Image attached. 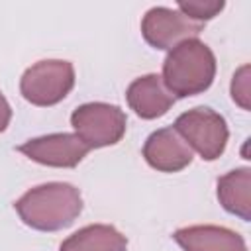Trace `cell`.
Segmentation results:
<instances>
[{
    "label": "cell",
    "instance_id": "1",
    "mask_svg": "<svg viewBox=\"0 0 251 251\" xmlns=\"http://www.w3.org/2000/svg\"><path fill=\"white\" fill-rule=\"evenodd\" d=\"M20 220L37 231L69 227L82 212L80 190L69 182H45L29 188L14 204Z\"/></svg>",
    "mask_w": 251,
    "mask_h": 251
},
{
    "label": "cell",
    "instance_id": "13",
    "mask_svg": "<svg viewBox=\"0 0 251 251\" xmlns=\"http://www.w3.org/2000/svg\"><path fill=\"white\" fill-rule=\"evenodd\" d=\"M224 6H226L224 0H178L176 2V10L198 24H204L216 18L224 10Z\"/></svg>",
    "mask_w": 251,
    "mask_h": 251
},
{
    "label": "cell",
    "instance_id": "7",
    "mask_svg": "<svg viewBox=\"0 0 251 251\" xmlns=\"http://www.w3.org/2000/svg\"><path fill=\"white\" fill-rule=\"evenodd\" d=\"M27 159L55 169H73L76 167L86 153L90 151L75 133H49L41 137L27 139L18 147Z\"/></svg>",
    "mask_w": 251,
    "mask_h": 251
},
{
    "label": "cell",
    "instance_id": "12",
    "mask_svg": "<svg viewBox=\"0 0 251 251\" xmlns=\"http://www.w3.org/2000/svg\"><path fill=\"white\" fill-rule=\"evenodd\" d=\"M59 251H127V237L108 224H90L69 235Z\"/></svg>",
    "mask_w": 251,
    "mask_h": 251
},
{
    "label": "cell",
    "instance_id": "4",
    "mask_svg": "<svg viewBox=\"0 0 251 251\" xmlns=\"http://www.w3.org/2000/svg\"><path fill=\"white\" fill-rule=\"evenodd\" d=\"M71 126L88 149H100L116 145L124 137L127 116L116 104L88 102L71 114Z\"/></svg>",
    "mask_w": 251,
    "mask_h": 251
},
{
    "label": "cell",
    "instance_id": "11",
    "mask_svg": "<svg viewBox=\"0 0 251 251\" xmlns=\"http://www.w3.org/2000/svg\"><path fill=\"white\" fill-rule=\"evenodd\" d=\"M218 200L222 208L243 222L251 220V169L241 167L218 178Z\"/></svg>",
    "mask_w": 251,
    "mask_h": 251
},
{
    "label": "cell",
    "instance_id": "3",
    "mask_svg": "<svg viewBox=\"0 0 251 251\" xmlns=\"http://www.w3.org/2000/svg\"><path fill=\"white\" fill-rule=\"evenodd\" d=\"M75 86V67L65 59L33 63L20 78L22 96L33 106H55Z\"/></svg>",
    "mask_w": 251,
    "mask_h": 251
},
{
    "label": "cell",
    "instance_id": "10",
    "mask_svg": "<svg viewBox=\"0 0 251 251\" xmlns=\"http://www.w3.org/2000/svg\"><path fill=\"white\" fill-rule=\"evenodd\" d=\"M184 251H247L245 239L224 226H188L173 233Z\"/></svg>",
    "mask_w": 251,
    "mask_h": 251
},
{
    "label": "cell",
    "instance_id": "9",
    "mask_svg": "<svg viewBox=\"0 0 251 251\" xmlns=\"http://www.w3.org/2000/svg\"><path fill=\"white\" fill-rule=\"evenodd\" d=\"M126 100L141 120H157L165 116L175 104V96L155 73L135 78L126 90Z\"/></svg>",
    "mask_w": 251,
    "mask_h": 251
},
{
    "label": "cell",
    "instance_id": "2",
    "mask_svg": "<svg viewBox=\"0 0 251 251\" xmlns=\"http://www.w3.org/2000/svg\"><path fill=\"white\" fill-rule=\"evenodd\" d=\"M216 76V55L198 37L173 47L163 63V84L176 98H188L208 90Z\"/></svg>",
    "mask_w": 251,
    "mask_h": 251
},
{
    "label": "cell",
    "instance_id": "8",
    "mask_svg": "<svg viewBox=\"0 0 251 251\" xmlns=\"http://www.w3.org/2000/svg\"><path fill=\"white\" fill-rule=\"evenodd\" d=\"M143 157L155 171L178 173L192 163V149L175 131V127H161L145 139Z\"/></svg>",
    "mask_w": 251,
    "mask_h": 251
},
{
    "label": "cell",
    "instance_id": "15",
    "mask_svg": "<svg viewBox=\"0 0 251 251\" xmlns=\"http://www.w3.org/2000/svg\"><path fill=\"white\" fill-rule=\"evenodd\" d=\"M10 120H12V108H10L8 100H6V96L0 92V133L8 127Z\"/></svg>",
    "mask_w": 251,
    "mask_h": 251
},
{
    "label": "cell",
    "instance_id": "5",
    "mask_svg": "<svg viewBox=\"0 0 251 251\" xmlns=\"http://www.w3.org/2000/svg\"><path fill=\"white\" fill-rule=\"evenodd\" d=\"M175 131L184 139V143L194 149L204 161H216L227 145L229 129L222 114L212 108L200 106L182 112L175 120Z\"/></svg>",
    "mask_w": 251,
    "mask_h": 251
},
{
    "label": "cell",
    "instance_id": "6",
    "mask_svg": "<svg viewBox=\"0 0 251 251\" xmlns=\"http://www.w3.org/2000/svg\"><path fill=\"white\" fill-rule=\"evenodd\" d=\"M204 29V24H198L186 18L176 8L155 6L145 12L141 20V35L153 49L171 51L178 43L196 37Z\"/></svg>",
    "mask_w": 251,
    "mask_h": 251
},
{
    "label": "cell",
    "instance_id": "14",
    "mask_svg": "<svg viewBox=\"0 0 251 251\" xmlns=\"http://www.w3.org/2000/svg\"><path fill=\"white\" fill-rule=\"evenodd\" d=\"M229 92L237 106H241L243 110L251 108V67L249 65H243L233 73Z\"/></svg>",
    "mask_w": 251,
    "mask_h": 251
}]
</instances>
